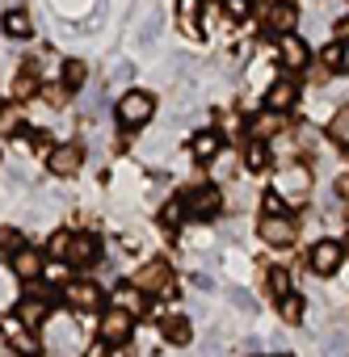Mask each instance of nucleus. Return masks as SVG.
<instances>
[{"label":"nucleus","instance_id":"43","mask_svg":"<svg viewBox=\"0 0 349 357\" xmlns=\"http://www.w3.org/2000/svg\"><path fill=\"white\" fill-rule=\"evenodd\" d=\"M0 118H5V105H0Z\"/></svg>","mask_w":349,"mask_h":357},{"label":"nucleus","instance_id":"41","mask_svg":"<svg viewBox=\"0 0 349 357\" xmlns=\"http://www.w3.org/2000/svg\"><path fill=\"white\" fill-rule=\"evenodd\" d=\"M336 194H341V198H349V172H345L341 181H336Z\"/></svg>","mask_w":349,"mask_h":357},{"label":"nucleus","instance_id":"22","mask_svg":"<svg viewBox=\"0 0 349 357\" xmlns=\"http://www.w3.org/2000/svg\"><path fill=\"white\" fill-rule=\"evenodd\" d=\"M160 332H164V340H172V344H190V336H194V328H190L186 315H168Z\"/></svg>","mask_w":349,"mask_h":357},{"label":"nucleus","instance_id":"12","mask_svg":"<svg viewBox=\"0 0 349 357\" xmlns=\"http://www.w3.org/2000/svg\"><path fill=\"white\" fill-rule=\"evenodd\" d=\"M341 261H345V248H341L336 240H320V244L311 248V269H315L320 278L336 273V269H341Z\"/></svg>","mask_w":349,"mask_h":357},{"label":"nucleus","instance_id":"29","mask_svg":"<svg viewBox=\"0 0 349 357\" xmlns=\"http://www.w3.org/2000/svg\"><path fill=\"white\" fill-rule=\"evenodd\" d=\"M186 198H177V202H164V211H160V223L164 227H181V219H186Z\"/></svg>","mask_w":349,"mask_h":357},{"label":"nucleus","instance_id":"21","mask_svg":"<svg viewBox=\"0 0 349 357\" xmlns=\"http://www.w3.org/2000/svg\"><path fill=\"white\" fill-rule=\"evenodd\" d=\"M13 93L26 101V97H34V93H43V84H38V63H26L17 76H13Z\"/></svg>","mask_w":349,"mask_h":357},{"label":"nucleus","instance_id":"7","mask_svg":"<svg viewBox=\"0 0 349 357\" xmlns=\"http://www.w3.org/2000/svg\"><path fill=\"white\" fill-rule=\"evenodd\" d=\"M47 168H51L55 176H76V172L84 168V147H80V143H59V147L47 155Z\"/></svg>","mask_w":349,"mask_h":357},{"label":"nucleus","instance_id":"9","mask_svg":"<svg viewBox=\"0 0 349 357\" xmlns=\"http://www.w3.org/2000/svg\"><path fill=\"white\" fill-rule=\"evenodd\" d=\"M261 240H265L269 248H286V244L295 240V219H290V215H265V219H261Z\"/></svg>","mask_w":349,"mask_h":357},{"label":"nucleus","instance_id":"17","mask_svg":"<svg viewBox=\"0 0 349 357\" xmlns=\"http://www.w3.org/2000/svg\"><path fill=\"white\" fill-rule=\"evenodd\" d=\"M202 5H207V0H177V22H181L186 38H194L202 30Z\"/></svg>","mask_w":349,"mask_h":357},{"label":"nucleus","instance_id":"2","mask_svg":"<svg viewBox=\"0 0 349 357\" xmlns=\"http://www.w3.org/2000/svg\"><path fill=\"white\" fill-rule=\"evenodd\" d=\"M151 114H156V97L143 93V89H131V93H122V97L114 101V118H118V126H143Z\"/></svg>","mask_w":349,"mask_h":357},{"label":"nucleus","instance_id":"5","mask_svg":"<svg viewBox=\"0 0 349 357\" xmlns=\"http://www.w3.org/2000/svg\"><path fill=\"white\" fill-rule=\"evenodd\" d=\"M295 26H299V5H295V0H269L265 30L282 38V34H295Z\"/></svg>","mask_w":349,"mask_h":357},{"label":"nucleus","instance_id":"13","mask_svg":"<svg viewBox=\"0 0 349 357\" xmlns=\"http://www.w3.org/2000/svg\"><path fill=\"white\" fill-rule=\"evenodd\" d=\"M186 206H190V215H198V219H211V215L223 206V190H219V185H198V190L186 198Z\"/></svg>","mask_w":349,"mask_h":357},{"label":"nucleus","instance_id":"31","mask_svg":"<svg viewBox=\"0 0 349 357\" xmlns=\"http://www.w3.org/2000/svg\"><path fill=\"white\" fill-rule=\"evenodd\" d=\"M278 303H282V319H286V324H299V319H303V298H299V294H286V298H278Z\"/></svg>","mask_w":349,"mask_h":357},{"label":"nucleus","instance_id":"32","mask_svg":"<svg viewBox=\"0 0 349 357\" xmlns=\"http://www.w3.org/2000/svg\"><path fill=\"white\" fill-rule=\"evenodd\" d=\"M22 248H26V240H22L17 231H9V227H0V252H9V257H13V252H22Z\"/></svg>","mask_w":349,"mask_h":357},{"label":"nucleus","instance_id":"16","mask_svg":"<svg viewBox=\"0 0 349 357\" xmlns=\"http://www.w3.org/2000/svg\"><path fill=\"white\" fill-rule=\"evenodd\" d=\"M219 151H223V135H219V130H198V135H190V155H194V160L207 164V160H215Z\"/></svg>","mask_w":349,"mask_h":357},{"label":"nucleus","instance_id":"20","mask_svg":"<svg viewBox=\"0 0 349 357\" xmlns=\"http://www.w3.org/2000/svg\"><path fill=\"white\" fill-rule=\"evenodd\" d=\"M114 307H122V311H131V315L139 319V315L147 311V298H143V290L131 282V286H118V290H114Z\"/></svg>","mask_w":349,"mask_h":357},{"label":"nucleus","instance_id":"40","mask_svg":"<svg viewBox=\"0 0 349 357\" xmlns=\"http://www.w3.org/2000/svg\"><path fill=\"white\" fill-rule=\"evenodd\" d=\"M47 278H51V282H68V273H64L59 265H51V269H47Z\"/></svg>","mask_w":349,"mask_h":357},{"label":"nucleus","instance_id":"34","mask_svg":"<svg viewBox=\"0 0 349 357\" xmlns=\"http://www.w3.org/2000/svg\"><path fill=\"white\" fill-rule=\"evenodd\" d=\"M38 97H43L51 109H64V105H68V89H43Z\"/></svg>","mask_w":349,"mask_h":357},{"label":"nucleus","instance_id":"33","mask_svg":"<svg viewBox=\"0 0 349 357\" xmlns=\"http://www.w3.org/2000/svg\"><path fill=\"white\" fill-rule=\"evenodd\" d=\"M324 63H328V68H345V43L324 47Z\"/></svg>","mask_w":349,"mask_h":357},{"label":"nucleus","instance_id":"35","mask_svg":"<svg viewBox=\"0 0 349 357\" xmlns=\"http://www.w3.org/2000/svg\"><path fill=\"white\" fill-rule=\"evenodd\" d=\"M68 248H72V231L51 236V252H55V257H68Z\"/></svg>","mask_w":349,"mask_h":357},{"label":"nucleus","instance_id":"23","mask_svg":"<svg viewBox=\"0 0 349 357\" xmlns=\"http://www.w3.org/2000/svg\"><path fill=\"white\" fill-rule=\"evenodd\" d=\"M244 164H248V172H265V168H269V143H265V139H248Z\"/></svg>","mask_w":349,"mask_h":357},{"label":"nucleus","instance_id":"14","mask_svg":"<svg viewBox=\"0 0 349 357\" xmlns=\"http://www.w3.org/2000/svg\"><path fill=\"white\" fill-rule=\"evenodd\" d=\"M97 257H101V236L76 231V236H72V248H68V261H72V265H93Z\"/></svg>","mask_w":349,"mask_h":357},{"label":"nucleus","instance_id":"44","mask_svg":"<svg viewBox=\"0 0 349 357\" xmlns=\"http://www.w3.org/2000/svg\"><path fill=\"white\" fill-rule=\"evenodd\" d=\"M278 357H290V353H278Z\"/></svg>","mask_w":349,"mask_h":357},{"label":"nucleus","instance_id":"1","mask_svg":"<svg viewBox=\"0 0 349 357\" xmlns=\"http://www.w3.org/2000/svg\"><path fill=\"white\" fill-rule=\"evenodd\" d=\"M274 194H282L290 206H303V202H307V194H311V168H307V164H299V160L282 164V168L274 172Z\"/></svg>","mask_w":349,"mask_h":357},{"label":"nucleus","instance_id":"8","mask_svg":"<svg viewBox=\"0 0 349 357\" xmlns=\"http://www.w3.org/2000/svg\"><path fill=\"white\" fill-rule=\"evenodd\" d=\"M278 59H282L290 72H307V63H311V51H307L303 34H282V38H278Z\"/></svg>","mask_w":349,"mask_h":357},{"label":"nucleus","instance_id":"6","mask_svg":"<svg viewBox=\"0 0 349 357\" xmlns=\"http://www.w3.org/2000/svg\"><path fill=\"white\" fill-rule=\"evenodd\" d=\"M135 286L143 294H172V269L164 261H147L139 273H135Z\"/></svg>","mask_w":349,"mask_h":357},{"label":"nucleus","instance_id":"38","mask_svg":"<svg viewBox=\"0 0 349 357\" xmlns=\"http://www.w3.org/2000/svg\"><path fill=\"white\" fill-rule=\"evenodd\" d=\"M110 357H135V353H131V340H126V344H110Z\"/></svg>","mask_w":349,"mask_h":357},{"label":"nucleus","instance_id":"42","mask_svg":"<svg viewBox=\"0 0 349 357\" xmlns=\"http://www.w3.org/2000/svg\"><path fill=\"white\" fill-rule=\"evenodd\" d=\"M345 72H349V43H345Z\"/></svg>","mask_w":349,"mask_h":357},{"label":"nucleus","instance_id":"18","mask_svg":"<svg viewBox=\"0 0 349 357\" xmlns=\"http://www.w3.org/2000/svg\"><path fill=\"white\" fill-rule=\"evenodd\" d=\"M0 30H5L9 38H17V43H26V38H34V22L22 13V9H9L5 17H0Z\"/></svg>","mask_w":349,"mask_h":357},{"label":"nucleus","instance_id":"39","mask_svg":"<svg viewBox=\"0 0 349 357\" xmlns=\"http://www.w3.org/2000/svg\"><path fill=\"white\" fill-rule=\"evenodd\" d=\"M84 357H110V344H105V340H101V344H93V349H89V353H84Z\"/></svg>","mask_w":349,"mask_h":357},{"label":"nucleus","instance_id":"24","mask_svg":"<svg viewBox=\"0 0 349 357\" xmlns=\"http://www.w3.org/2000/svg\"><path fill=\"white\" fill-rule=\"evenodd\" d=\"M17 315H22V324H26V328H38V324H47V319H51V311H47V303H43V298H26V303L17 307Z\"/></svg>","mask_w":349,"mask_h":357},{"label":"nucleus","instance_id":"28","mask_svg":"<svg viewBox=\"0 0 349 357\" xmlns=\"http://www.w3.org/2000/svg\"><path fill=\"white\" fill-rule=\"evenodd\" d=\"M269 294H274V298L295 294V290H290V269H282V265H274V269H269Z\"/></svg>","mask_w":349,"mask_h":357},{"label":"nucleus","instance_id":"4","mask_svg":"<svg viewBox=\"0 0 349 357\" xmlns=\"http://www.w3.org/2000/svg\"><path fill=\"white\" fill-rule=\"evenodd\" d=\"M64 303L72 311H101V286L84 282V278H72V282H64Z\"/></svg>","mask_w":349,"mask_h":357},{"label":"nucleus","instance_id":"26","mask_svg":"<svg viewBox=\"0 0 349 357\" xmlns=\"http://www.w3.org/2000/svg\"><path fill=\"white\" fill-rule=\"evenodd\" d=\"M89 84V63L84 59H68L64 63V89H80Z\"/></svg>","mask_w":349,"mask_h":357},{"label":"nucleus","instance_id":"10","mask_svg":"<svg viewBox=\"0 0 349 357\" xmlns=\"http://www.w3.org/2000/svg\"><path fill=\"white\" fill-rule=\"evenodd\" d=\"M47 332H51V349H59V353H76L80 349V332H76V324L68 315H51Z\"/></svg>","mask_w":349,"mask_h":357},{"label":"nucleus","instance_id":"37","mask_svg":"<svg viewBox=\"0 0 349 357\" xmlns=\"http://www.w3.org/2000/svg\"><path fill=\"white\" fill-rule=\"evenodd\" d=\"M232 303H236V307H240V311H248V307H253V303H248V294H244V290H232Z\"/></svg>","mask_w":349,"mask_h":357},{"label":"nucleus","instance_id":"15","mask_svg":"<svg viewBox=\"0 0 349 357\" xmlns=\"http://www.w3.org/2000/svg\"><path fill=\"white\" fill-rule=\"evenodd\" d=\"M282 122H286V114H282V109H257V118L248 122V135H253V139H265V143H269V139H274V135L282 130Z\"/></svg>","mask_w":349,"mask_h":357},{"label":"nucleus","instance_id":"30","mask_svg":"<svg viewBox=\"0 0 349 357\" xmlns=\"http://www.w3.org/2000/svg\"><path fill=\"white\" fill-rule=\"evenodd\" d=\"M223 13L232 22H248L253 17V0H223Z\"/></svg>","mask_w":349,"mask_h":357},{"label":"nucleus","instance_id":"36","mask_svg":"<svg viewBox=\"0 0 349 357\" xmlns=\"http://www.w3.org/2000/svg\"><path fill=\"white\" fill-rule=\"evenodd\" d=\"M261 202H265V215H282V202H286V198H282V194H265Z\"/></svg>","mask_w":349,"mask_h":357},{"label":"nucleus","instance_id":"11","mask_svg":"<svg viewBox=\"0 0 349 357\" xmlns=\"http://www.w3.org/2000/svg\"><path fill=\"white\" fill-rule=\"evenodd\" d=\"M299 105V84L290 80V76H278L274 84H269V93H265V109H282V114H290Z\"/></svg>","mask_w":349,"mask_h":357},{"label":"nucleus","instance_id":"19","mask_svg":"<svg viewBox=\"0 0 349 357\" xmlns=\"http://www.w3.org/2000/svg\"><path fill=\"white\" fill-rule=\"evenodd\" d=\"M13 273H17L22 282H34V278L43 273V257H38V252L26 244L22 252H13Z\"/></svg>","mask_w":349,"mask_h":357},{"label":"nucleus","instance_id":"25","mask_svg":"<svg viewBox=\"0 0 349 357\" xmlns=\"http://www.w3.org/2000/svg\"><path fill=\"white\" fill-rule=\"evenodd\" d=\"M328 135H332V143L349 147V105H341V109L328 118Z\"/></svg>","mask_w":349,"mask_h":357},{"label":"nucleus","instance_id":"3","mask_svg":"<svg viewBox=\"0 0 349 357\" xmlns=\"http://www.w3.org/2000/svg\"><path fill=\"white\" fill-rule=\"evenodd\" d=\"M97 332H101V340H105V344H126V340H131V332H135V315H131V311H122V307H105V311H101Z\"/></svg>","mask_w":349,"mask_h":357},{"label":"nucleus","instance_id":"27","mask_svg":"<svg viewBox=\"0 0 349 357\" xmlns=\"http://www.w3.org/2000/svg\"><path fill=\"white\" fill-rule=\"evenodd\" d=\"M324 353L328 357H349V328H336L324 336Z\"/></svg>","mask_w":349,"mask_h":357}]
</instances>
